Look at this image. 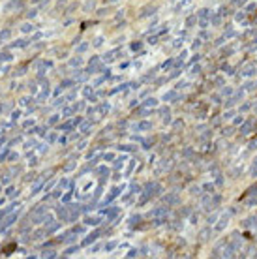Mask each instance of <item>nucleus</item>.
<instances>
[{"mask_svg": "<svg viewBox=\"0 0 257 259\" xmlns=\"http://www.w3.org/2000/svg\"><path fill=\"white\" fill-rule=\"evenodd\" d=\"M13 248H15V244H9V246H6V248H4V253H8V252H11V250H13Z\"/></svg>", "mask_w": 257, "mask_h": 259, "instance_id": "f257e3e1", "label": "nucleus"}]
</instances>
